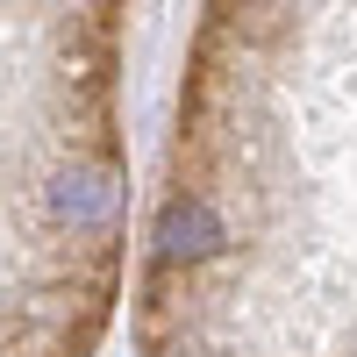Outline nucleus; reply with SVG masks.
<instances>
[{"label": "nucleus", "instance_id": "obj_1", "mask_svg": "<svg viewBox=\"0 0 357 357\" xmlns=\"http://www.w3.org/2000/svg\"><path fill=\"white\" fill-rule=\"evenodd\" d=\"M136 357H357V0H200Z\"/></svg>", "mask_w": 357, "mask_h": 357}, {"label": "nucleus", "instance_id": "obj_2", "mask_svg": "<svg viewBox=\"0 0 357 357\" xmlns=\"http://www.w3.org/2000/svg\"><path fill=\"white\" fill-rule=\"evenodd\" d=\"M129 0H8V336L93 357L129 279Z\"/></svg>", "mask_w": 357, "mask_h": 357}]
</instances>
